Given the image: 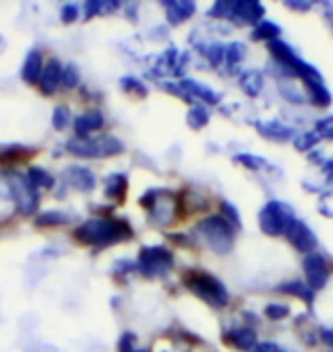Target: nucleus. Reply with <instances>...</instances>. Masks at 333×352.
Instances as JSON below:
<instances>
[{
    "label": "nucleus",
    "instance_id": "nucleus-7",
    "mask_svg": "<svg viewBox=\"0 0 333 352\" xmlns=\"http://www.w3.org/2000/svg\"><path fill=\"white\" fill-rule=\"evenodd\" d=\"M303 267H306L308 281H310V286H313V288H322L324 284H327L329 267H327V263H324V258H320L317 254H310L306 258V263H303Z\"/></svg>",
    "mask_w": 333,
    "mask_h": 352
},
{
    "label": "nucleus",
    "instance_id": "nucleus-14",
    "mask_svg": "<svg viewBox=\"0 0 333 352\" xmlns=\"http://www.w3.org/2000/svg\"><path fill=\"white\" fill-rule=\"evenodd\" d=\"M324 341H327L329 346L333 348V329H331V332H324Z\"/></svg>",
    "mask_w": 333,
    "mask_h": 352
},
{
    "label": "nucleus",
    "instance_id": "nucleus-3",
    "mask_svg": "<svg viewBox=\"0 0 333 352\" xmlns=\"http://www.w3.org/2000/svg\"><path fill=\"white\" fill-rule=\"evenodd\" d=\"M76 236L80 238L82 243H91V245L110 243V241H117V238L124 236V227L112 220H89L78 229Z\"/></svg>",
    "mask_w": 333,
    "mask_h": 352
},
{
    "label": "nucleus",
    "instance_id": "nucleus-5",
    "mask_svg": "<svg viewBox=\"0 0 333 352\" xmlns=\"http://www.w3.org/2000/svg\"><path fill=\"white\" fill-rule=\"evenodd\" d=\"M174 265V258L169 252L165 250H144L139 256V267L144 270L146 274H151V277H158V274H165L169 267Z\"/></svg>",
    "mask_w": 333,
    "mask_h": 352
},
{
    "label": "nucleus",
    "instance_id": "nucleus-1",
    "mask_svg": "<svg viewBox=\"0 0 333 352\" xmlns=\"http://www.w3.org/2000/svg\"><path fill=\"white\" fill-rule=\"evenodd\" d=\"M187 286L192 288L194 295H199L201 300H205L212 307H226V305H229V295H226L224 284H222V281H217L208 272H194L192 277L187 279Z\"/></svg>",
    "mask_w": 333,
    "mask_h": 352
},
{
    "label": "nucleus",
    "instance_id": "nucleus-6",
    "mask_svg": "<svg viewBox=\"0 0 333 352\" xmlns=\"http://www.w3.org/2000/svg\"><path fill=\"white\" fill-rule=\"evenodd\" d=\"M288 236H290V243H292L299 252L313 250V245H315V234H313V231H310L303 222L292 220V224H290V229H288Z\"/></svg>",
    "mask_w": 333,
    "mask_h": 352
},
{
    "label": "nucleus",
    "instance_id": "nucleus-9",
    "mask_svg": "<svg viewBox=\"0 0 333 352\" xmlns=\"http://www.w3.org/2000/svg\"><path fill=\"white\" fill-rule=\"evenodd\" d=\"M73 126H76V131L80 133L82 138H87L89 133H94V131L101 129V126H103V117L98 115V112L89 110V112H84V115L76 117L73 119Z\"/></svg>",
    "mask_w": 333,
    "mask_h": 352
},
{
    "label": "nucleus",
    "instance_id": "nucleus-11",
    "mask_svg": "<svg viewBox=\"0 0 333 352\" xmlns=\"http://www.w3.org/2000/svg\"><path fill=\"white\" fill-rule=\"evenodd\" d=\"M41 72H44V69H41V53H30V58H27L23 65V78L30 82H39Z\"/></svg>",
    "mask_w": 333,
    "mask_h": 352
},
{
    "label": "nucleus",
    "instance_id": "nucleus-2",
    "mask_svg": "<svg viewBox=\"0 0 333 352\" xmlns=\"http://www.w3.org/2000/svg\"><path fill=\"white\" fill-rule=\"evenodd\" d=\"M199 229L205 238V243H208V248H212L215 252H229L233 248V229H231V224L226 222L224 215L205 217L199 224Z\"/></svg>",
    "mask_w": 333,
    "mask_h": 352
},
{
    "label": "nucleus",
    "instance_id": "nucleus-10",
    "mask_svg": "<svg viewBox=\"0 0 333 352\" xmlns=\"http://www.w3.org/2000/svg\"><path fill=\"white\" fill-rule=\"evenodd\" d=\"M60 80H62L60 65L58 62H48V65L44 67V72H41V78H39V85H41V89H44V94H53Z\"/></svg>",
    "mask_w": 333,
    "mask_h": 352
},
{
    "label": "nucleus",
    "instance_id": "nucleus-13",
    "mask_svg": "<svg viewBox=\"0 0 333 352\" xmlns=\"http://www.w3.org/2000/svg\"><path fill=\"white\" fill-rule=\"evenodd\" d=\"M67 119H69V115H67V108H58V110H55L53 122H55V126H58V129H62V126L67 124Z\"/></svg>",
    "mask_w": 333,
    "mask_h": 352
},
{
    "label": "nucleus",
    "instance_id": "nucleus-12",
    "mask_svg": "<svg viewBox=\"0 0 333 352\" xmlns=\"http://www.w3.org/2000/svg\"><path fill=\"white\" fill-rule=\"evenodd\" d=\"M267 316H269V318H286V316H288V309H286V307H274V305H269V307H267Z\"/></svg>",
    "mask_w": 333,
    "mask_h": 352
},
{
    "label": "nucleus",
    "instance_id": "nucleus-8",
    "mask_svg": "<svg viewBox=\"0 0 333 352\" xmlns=\"http://www.w3.org/2000/svg\"><path fill=\"white\" fill-rule=\"evenodd\" d=\"M151 215H153V220L160 222V224L172 222L176 217V201L172 199V197H162V199L153 201L151 204Z\"/></svg>",
    "mask_w": 333,
    "mask_h": 352
},
{
    "label": "nucleus",
    "instance_id": "nucleus-4",
    "mask_svg": "<svg viewBox=\"0 0 333 352\" xmlns=\"http://www.w3.org/2000/svg\"><path fill=\"white\" fill-rule=\"evenodd\" d=\"M295 217L288 213L281 204H269L265 206L263 215H260V227L267 234H288L290 224H292Z\"/></svg>",
    "mask_w": 333,
    "mask_h": 352
}]
</instances>
